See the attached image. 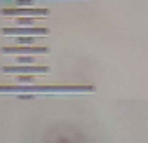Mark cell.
Returning <instances> with one entry per match:
<instances>
[{"label": "cell", "mask_w": 148, "mask_h": 143, "mask_svg": "<svg viewBox=\"0 0 148 143\" xmlns=\"http://www.w3.org/2000/svg\"><path fill=\"white\" fill-rule=\"evenodd\" d=\"M0 91H33V93H40V91H92V87H82V86H21V87H0Z\"/></svg>", "instance_id": "cell-1"}, {"label": "cell", "mask_w": 148, "mask_h": 143, "mask_svg": "<svg viewBox=\"0 0 148 143\" xmlns=\"http://www.w3.org/2000/svg\"><path fill=\"white\" fill-rule=\"evenodd\" d=\"M4 16H14V18H28V16H49V9H4Z\"/></svg>", "instance_id": "cell-2"}, {"label": "cell", "mask_w": 148, "mask_h": 143, "mask_svg": "<svg viewBox=\"0 0 148 143\" xmlns=\"http://www.w3.org/2000/svg\"><path fill=\"white\" fill-rule=\"evenodd\" d=\"M2 33H5V35H16V33H33V35H47L49 33V30L47 28H4L2 30Z\"/></svg>", "instance_id": "cell-3"}, {"label": "cell", "mask_w": 148, "mask_h": 143, "mask_svg": "<svg viewBox=\"0 0 148 143\" xmlns=\"http://www.w3.org/2000/svg\"><path fill=\"white\" fill-rule=\"evenodd\" d=\"M4 52H47L45 47H5Z\"/></svg>", "instance_id": "cell-4"}, {"label": "cell", "mask_w": 148, "mask_h": 143, "mask_svg": "<svg viewBox=\"0 0 148 143\" xmlns=\"http://www.w3.org/2000/svg\"><path fill=\"white\" fill-rule=\"evenodd\" d=\"M4 72H7V74H16V72H49V68H30V66H26V68H4Z\"/></svg>", "instance_id": "cell-5"}, {"label": "cell", "mask_w": 148, "mask_h": 143, "mask_svg": "<svg viewBox=\"0 0 148 143\" xmlns=\"http://www.w3.org/2000/svg\"><path fill=\"white\" fill-rule=\"evenodd\" d=\"M19 23H21V25H32V23H33V18H32V16H28V18H19Z\"/></svg>", "instance_id": "cell-6"}, {"label": "cell", "mask_w": 148, "mask_h": 143, "mask_svg": "<svg viewBox=\"0 0 148 143\" xmlns=\"http://www.w3.org/2000/svg\"><path fill=\"white\" fill-rule=\"evenodd\" d=\"M18 4H21V6H32V4H33V0H19Z\"/></svg>", "instance_id": "cell-7"}, {"label": "cell", "mask_w": 148, "mask_h": 143, "mask_svg": "<svg viewBox=\"0 0 148 143\" xmlns=\"http://www.w3.org/2000/svg\"><path fill=\"white\" fill-rule=\"evenodd\" d=\"M19 42H21V44H32V42H33V38H21Z\"/></svg>", "instance_id": "cell-8"}]
</instances>
